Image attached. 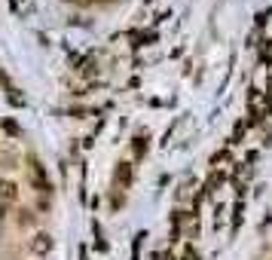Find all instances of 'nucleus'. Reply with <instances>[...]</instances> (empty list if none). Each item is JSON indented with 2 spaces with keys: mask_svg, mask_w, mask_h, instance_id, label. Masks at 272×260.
Returning <instances> with one entry per match:
<instances>
[{
  "mask_svg": "<svg viewBox=\"0 0 272 260\" xmlns=\"http://www.w3.org/2000/svg\"><path fill=\"white\" fill-rule=\"evenodd\" d=\"M49 248H52V239H49L46 233L34 236V251H37V254H43V251H49Z\"/></svg>",
  "mask_w": 272,
  "mask_h": 260,
  "instance_id": "4",
  "label": "nucleus"
},
{
  "mask_svg": "<svg viewBox=\"0 0 272 260\" xmlns=\"http://www.w3.org/2000/svg\"><path fill=\"white\" fill-rule=\"evenodd\" d=\"M31 180H34V187H37V190H49V180L43 178V168L34 160H31Z\"/></svg>",
  "mask_w": 272,
  "mask_h": 260,
  "instance_id": "1",
  "label": "nucleus"
},
{
  "mask_svg": "<svg viewBox=\"0 0 272 260\" xmlns=\"http://www.w3.org/2000/svg\"><path fill=\"white\" fill-rule=\"evenodd\" d=\"M16 184H13V180H0V202H13L16 199Z\"/></svg>",
  "mask_w": 272,
  "mask_h": 260,
  "instance_id": "2",
  "label": "nucleus"
},
{
  "mask_svg": "<svg viewBox=\"0 0 272 260\" xmlns=\"http://www.w3.org/2000/svg\"><path fill=\"white\" fill-rule=\"evenodd\" d=\"M117 180H119L122 187L132 184V165H129V162H119V165H117Z\"/></svg>",
  "mask_w": 272,
  "mask_h": 260,
  "instance_id": "3",
  "label": "nucleus"
},
{
  "mask_svg": "<svg viewBox=\"0 0 272 260\" xmlns=\"http://www.w3.org/2000/svg\"><path fill=\"white\" fill-rule=\"evenodd\" d=\"M19 223H34V218H31V211H21V214H19Z\"/></svg>",
  "mask_w": 272,
  "mask_h": 260,
  "instance_id": "5",
  "label": "nucleus"
},
{
  "mask_svg": "<svg viewBox=\"0 0 272 260\" xmlns=\"http://www.w3.org/2000/svg\"><path fill=\"white\" fill-rule=\"evenodd\" d=\"M135 150L144 153V150H147V141H144V138H138V141H135Z\"/></svg>",
  "mask_w": 272,
  "mask_h": 260,
  "instance_id": "6",
  "label": "nucleus"
}]
</instances>
